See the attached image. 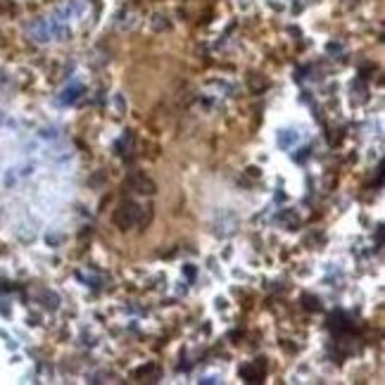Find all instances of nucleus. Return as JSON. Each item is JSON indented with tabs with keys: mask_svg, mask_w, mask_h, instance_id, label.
Masks as SVG:
<instances>
[{
	"mask_svg": "<svg viewBox=\"0 0 385 385\" xmlns=\"http://www.w3.org/2000/svg\"><path fill=\"white\" fill-rule=\"evenodd\" d=\"M136 216H138V207L136 204H124L121 209H119V214H117V224L121 226V228H128V226L136 221Z\"/></svg>",
	"mask_w": 385,
	"mask_h": 385,
	"instance_id": "1",
	"label": "nucleus"
},
{
	"mask_svg": "<svg viewBox=\"0 0 385 385\" xmlns=\"http://www.w3.org/2000/svg\"><path fill=\"white\" fill-rule=\"evenodd\" d=\"M81 93H84V86L79 84V81H74L72 86H67V88L62 91V96H60V102H62V105H72V102H74V100L81 96Z\"/></svg>",
	"mask_w": 385,
	"mask_h": 385,
	"instance_id": "2",
	"label": "nucleus"
},
{
	"mask_svg": "<svg viewBox=\"0 0 385 385\" xmlns=\"http://www.w3.org/2000/svg\"><path fill=\"white\" fill-rule=\"evenodd\" d=\"M295 140H299V133H295V131H281V133H278V145H281V148L288 150Z\"/></svg>",
	"mask_w": 385,
	"mask_h": 385,
	"instance_id": "3",
	"label": "nucleus"
},
{
	"mask_svg": "<svg viewBox=\"0 0 385 385\" xmlns=\"http://www.w3.org/2000/svg\"><path fill=\"white\" fill-rule=\"evenodd\" d=\"M304 302H309V304H307V309H319V307H321L319 299H314V297H304Z\"/></svg>",
	"mask_w": 385,
	"mask_h": 385,
	"instance_id": "4",
	"label": "nucleus"
}]
</instances>
